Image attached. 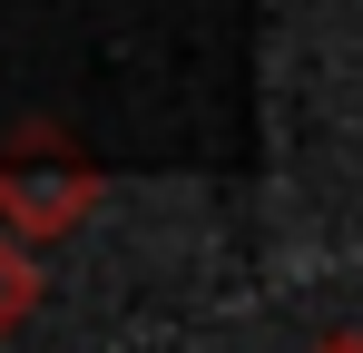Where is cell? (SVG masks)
I'll return each instance as SVG.
<instances>
[{
  "instance_id": "obj_3",
  "label": "cell",
  "mask_w": 363,
  "mask_h": 353,
  "mask_svg": "<svg viewBox=\"0 0 363 353\" xmlns=\"http://www.w3.org/2000/svg\"><path fill=\"white\" fill-rule=\"evenodd\" d=\"M304 353H363V334H324V344H304Z\"/></svg>"
},
{
  "instance_id": "obj_2",
  "label": "cell",
  "mask_w": 363,
  "mask_h": 353,
  "mask_svg": "<svg viewBox=\"0 0 363 353\" xmlns=\"http://www.w3.org/2000/svg\"><path fill=\"white\" fill-rule=\"evenodd\" d=\"M40 294H50V275H40V255H30L20 235H0V334H20V324L40 314Z\"/></svg>"
},
{
  "instance_id": "obj_1",
  "label": "cell",
  "mask_w": 363,
  "mask_h": 353,
  "mask_svg": "<svg viewBox=\"0 0 363 353\" xmlns=\"http://www.w3.org/2000/svg\"><path fill=\"white\" fill-rule=\"evenodd\" d=\"M89 206H99V167L69 147L50 118H30L10 138V157H0V235L40 245V235H69Z\"/></svg>"
}]
</instances>
